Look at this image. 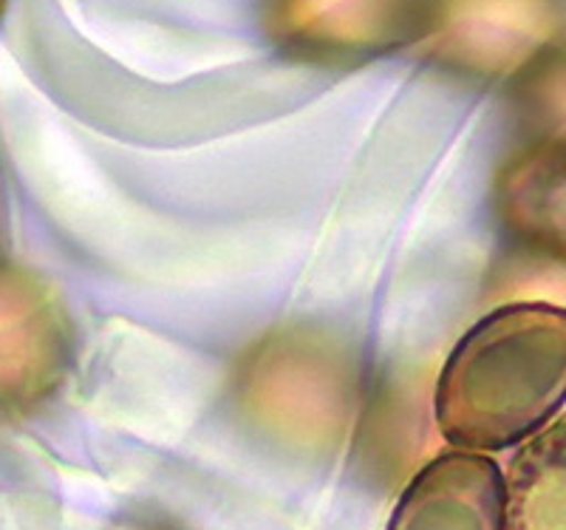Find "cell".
I'll return each instance as SVG.
<instances>
[{"label":"cell","mask_w":566,"mask_h":530,"mask_svg":"<svg viewBox=\"0 0 566 530\" xmlns=\"http://www.w3.org/2000/svg\"><path fill=\"white\" fill-rule=\"evenodd\" d=\"M437 426L464 451L530 440L566 403V310L507 304L464 332L437 383Z\"/></svg>","instance_id":"6da1fadb"},{"label":"cell","mask_w":566,"mask_h":530,"mask_svg":"<svg viewBox=\"0 0 566 530\" xmlns=\"http://www.w3.org/2000/svg\"><path fill=\"white\" fill-rule=\"evenodd\" d=\"M564 27L560 0H428L422 38L442 63L495 77L544 58Z\"/></svg>","instance_id":"7a4b0ae2"},{"label":"cell","mask_w":566,"mask_h":530,"mask_svg":"<svg viewBox=\"0 0 566 530\" xmlns=\"http://www.w3.org/2000/svg\"><path fill=\"white\" fill-rule=\"evenodd\" d=\"M266 14L290 52L354 60L422 38L428 0H270Z\"/></svg>","instance_id":"3957f363"},{"label":"cell","mask_w":566,"mask_h":530,"mask_svg":"<svg viewBox=\"0 0 566 530\" xmlns=\"http://www.w3.org/2000/svg\"><path fill=\"white\" fill-rule=\"evenodd\" d=\"M65 361L69 335L54 298L27 272L0 267V412L49 395Z\"/></svg>","instance_id":"277c9868"},{"label":"cell","mask_w":566,"mask_h":530,"mask_svg":"<svg viewBox=\"0 0 566 530\" xmlns=\"http://www.w3.org/2000/svg\"><path fill=\"white\" fill-rule=\"evenodd\" d=\"M388 530H504V474L484 454L431 459L399 497Z\"/></svg>","instance_id":"5b68a950"},{"label":"cell","mask_w":566,"mask_h":530,"mask_svg":"<svg viewBox=\"0 0 566 530\" xmlns=\"http://www.w3.org/2000/svg\"><path fill=\"white\" fill-rule=\"evenodd\" d=\"M495 210L533 250L566 261V139H541L495 176Z\"/></svg>","instance_id":"8992f818"},{"label":"cell","mask_w":566,"mask_h":530,"mask_svg":"<svg viewBox=\"0 0 566 530\" xmlns=\"http://www.w3.org/2000/svg\"><path fill=\"white\" fill-rule=\"evenodd\" d=\"M504 530H566V414L510 459Z\"/></svg>","instance_id":"52a82bcc"},{"label":"cell","mask_w":566,"mask_h":530,"mask_svg":"<svg viewBox=\"0 0 566 530\" xmlns=\"http://www.w3.org/2000/svg\"><path fill=\"white\" fill-rule=\"evenodd\" d=\"M527 103L549 128V139H566V45L549 49L530 74Z\"/></svg>","instance_id":"ba28073f"},{"label":"cell","mask_w":566,"mask_h":530,"mask_svg":"<svg viewBox=\"0 0 566 530\" xmlns=\"http://www.w3.org/2000/svg\"><path fill=\"white\" fill-rule=\"evenodd\" d=\"M3 12H7V0H0V18H3Z\"/></svg>","instance_id":"9c48e42d"}]
</instances>
